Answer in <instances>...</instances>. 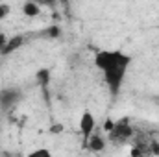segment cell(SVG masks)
Returning <instances> with one entry per match:
<instances>
[{
	"label": "cell",
	"mask_w": 159,
	"mask_h": 157,
	"mask_svg": "<svg viewBox=\"0 0 159 157\" xmlns=\"http://www.w3.org/2000/svg\"><path fill=\"white\" fill-rule=\"evenodd\" d=\"M78 128H80V135L83 139V144H87V141L91 139V135L96 131V117L89 109H85L81 113V117H80Z\"/></svg>",
	"instance_id": "7a4b0ae2"
},
{
	"label": "cell",
	"mask_w": 159,
	"mask_h": 157,
	"mask_svg": "<svg viewBox=\"0 0 159 157\" xmlns=\"http://www.w3.org/2000/svg\"><path fill=\"white\" fill-rule=\"evenodd\" d=\"M115 124H117V122H115V120H111V118H109V120H106V124H104V131L111 133V131H113V128H115Z\"/></svg>",
	"instance_id": "ba28073f"
},
{
	"label": "cell",
	"mask_w": 159,
	"mask_h": 157,
	"mask_svg": "<svg viewBox=\"0 0 159 157\" xmlns=\"http://www.w3.org/2000/svg\"><path fill=\"white\" fill-rule=\"evenodd\" d=\"M28 155H32V157H35V155H46V157H50V150H34V152H30Z\"/></svg>",
	"instance_id": "30bf717a"
},
{
	"label": "cell",
	"mask_w": 159,
	"mask_h": 157,
	"mask_svg": "<svg viewBox=\"0 0 159 157\" xmlns=\"http://www.w3.org/2000/svg\"><path fill=\"white\" fill-rule=\"evenodd\" d=\"M24 44V35H15V37H9L6 46L0 50V56H11L13 52H17L20 46Z\"/></svg>",
	"instance_id": "3957f363"
},
{
	"label": "cell",
	"mask_w": 159,
	"mask_h": 157,
	"mask_svg": "<svg viewBox=\"0 0 159 157\" xmlns=\"http://www.w3.org/2000/svg\"><path fill=\"white\" fill-rule=\"evenodd\" d=\"M37 78L43 81V85H46V81H48V78H50V72H48V70H41L39 74H37Z\"/></svg>",
	"instance_id": "9c48e42d"
},
{
	"label": "cell",
	"mask_w": 159,
	"mask_h": 157,
	"mask_svg": "<svg viewBox=\"0 0 159 157\" xmlns=\"http://www.w3.org/2000/svg\"><path fill=\"white\" fill-rule=\"evenodd\" d=\"M9 13H11V6L9 4H0V20L9 17Z\"/></svg>",
	"instance_id": "52a82bcc"
},
{
	"label": "cell",
	"mask_w": 159,
	"mask_h": 157,
	"mask_svg": "<svg viewBox=\"0 0 159 157\" xmlns=\"http://www.w3.org/2000/svg\"><path fill=\"white\" fill-rule=\"evenodd\" d=\"M94 67L100 70L104 83L111 96H119L128 70L131 67V56L122 50H100L94 54Z\"/></svg>",
	"instance_id": "6da1fadb"
},
{
	"label": "cell",
	"mask_w": 159,
	"mask_h": 157,
	"mask_svg": "<svg viewBox=\"0 0 159 157\" xmlns=\"http://www.w3.org/2000/svg\"><path fill=\"white\" fill-rule=\"evenodd\" d=\"M35 2H39V4H43V6H54L57 0H35Z\"/></svg>",
	"instance_id": "7c38bea8"
},
{
	"label": "cell",
	"mask_w": 159,
	"mask_h": 157,
	"mask_svg": "<svg viewBox=\"0 0 159 157\" xmlns=\"http://www.w3.org/2000/svg\"><path fill=\"white\" fill-rule=\"evenodd\" d=\"M22 13L26 17H37L41 13V4L35 0H26L24 6H22Z\"/></svg>",
	"instance_id": "5b68a950"
},
{
	"label": "cell",
	"mask_w": 159,
	"mask_h": 157,
	"mask_svg": "<svg viewBox=\"0 0 159 157\" xmlns=\"http://www.w3.org/2000/svg\"><path fill=\"white\" fill-rule=\"evenodd\" d=\"M19 91H15V89H6V91H2L0 92V105L2 107H9V105H13L17 100H19Z\"/></svg>",
	"instance_id": "277c9868"
},
{
	"label": "cell",
	"mask_w": 159,
	"mask_h": 157,
	"mask_svg": "<svg viewBox=\"0 0 159 157\" xmlns=\"http://www.w3.org/2000/svg\"><path fill=\"white\" fill-rule=\"evenodd\" d=\"M85 146H89L93 152H102V150H104V146H106V142H104V139L94 131V133L91 135V139L87 141V144H85Z\"/></svg>",
	"instance_id": "8992f818"
},
{
	"label": "cell",
	"mask_w": 159,
	"mask_h": 157,
	"mask_svg": "<svg viewBox=\"0 0 159 157\" xmlns=\"http://www.w3.org/2000/svg\"><path fill=\"white\" fill-rule=\"evenodd\" d=\"M7 39H9V37H7L6 34H0V50H2L4 46H6V43H7Z\"/></svg>",
	"instance_id": "8fae6325"
}]
</instances>
